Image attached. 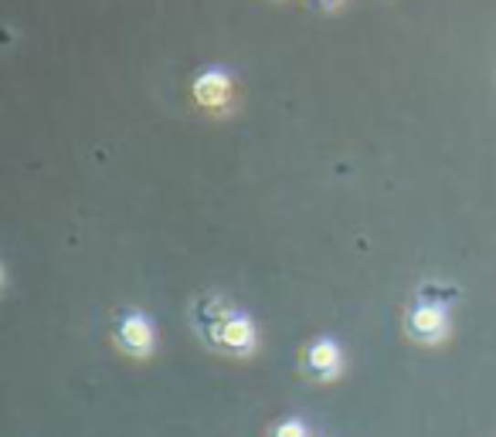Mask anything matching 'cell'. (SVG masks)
Instances as JSON below:
<instances>
[{"mask_svg":"<svg viewBox=\"0 0 496 437\" xmlns=\"http://www.w3.org/2000/svg\"><path fill=\"white\" fill-rule=\"evenodd\" d=\"M112 336L126 353L133 356H146L153 349V326H150L143 312H122L116 326H112Z\"/></svg>","mask_w":496,"mask_h":437,"instance_id":"obj_1","label":"cell"},{"mask_svg":"<svg viewBox=\"0 0 496 437\" xmlns=\"http://www.w3.org/2000/svg\"><path fill=\"white\" fill-rule=\"evenodd\" d=\"M207 343L218 346V349H225V353H252L255 349V326L248 316H242V312H235V316H228V319L221 322L218 329L207 336Z\"/></svg>","mask_w":496,"mask_h":437,"instance_id":"obj_2","label":"cell"},{"mask_svg":"<svg viewBox=\"0 0 496 437\" xmlns=\"http://www.w3.org/2000/svg\"><path fill=\"white\" fill-rule=\"evenodd\" d=\"M408 332L422 343H436L438 336L446 332V306H428V302H418V306L408 312Z\"/></svg>","mask_w":496,"mask_h":437,"instance_id":"obj_3","label":"cell"},{"mask_svg":"<svg viewBox=\"0 0 496 437\" xmlns=\"http://www.w3.org/2000/svg\"><path fill=\"white\" fill-rule=\"evenodd\" d=\"M306 373L316 380H330L340 373V346L333 339H316L303 356Z\"/></svg>","mask_w":496,"mask_h":437,"instance_id":"obj_4","label":"cell"},{"mask_svg":"<svg viewBox=\"0 0 496 437\" xmlns=\"http://www.w3.org/2000/svg\"><path fill=\"white\" fill-rule=\"evenodd\" d=\"M194 99H197V106H205V109H225L231 99L228 75H225V71H205V75H197Z\"/></svg>","mask_w":496,"mask_h":437,"instance_id":"obj_5","label":"cell"},{"mask_svg":"<svg viewBox=\"0 0 496 437\" xmlns=\"http://www.w3.org/2000/svg\"><path fill=\"white\" fill-rule=\"evenodd\" d=\"M228 316H235V308H231L228 298H221V296H205V298H197V306H194V322H197V329H201L205 339L218 329Z\"/></svg>","mask_w":496,"mask_h":437,"instance_id":"obj_6","label":"cell"},{"mask_svg":"<svg viewBox=\"0 0 496 437\" xmlns=\"http://www.w3.org/2000/svg\"><path fill=\"white\" fill-rule=\"evenodd\" d=\"M459 298V288L456 285H442V282H425L418 288V302H428V306H449Z\"/></svg>","mask_w":496,"mask_h":437,"instance_id":"obj_7","label":"cell"},{"mask_svg":"<svg viewBox=\"0 0 496 437\" xmlns=\"http://www.w3.org/2000/svg\"><path fill=\"white\" fill-rule=\"evenodd\" d=\"M272 437H306V427L300 421H282V424L272 431Z\"/></svg>","mask_w":496,"mask_h":437,"instance_id":"obj_8","label":"cell"},{"mask_svg":"<svg viewBox=\"0 0 496 437\" xmlns=\"http://www.w3.org/2000/svg\"><path fill=\"white\" fill-rule=\"evenodd\" d=\"M316 7H333V4H337V0H313Z\"/></svg>","mask_w":496,"mask_h":437,"instance_id":"obj_9","label":"cell"}]
</instances>
